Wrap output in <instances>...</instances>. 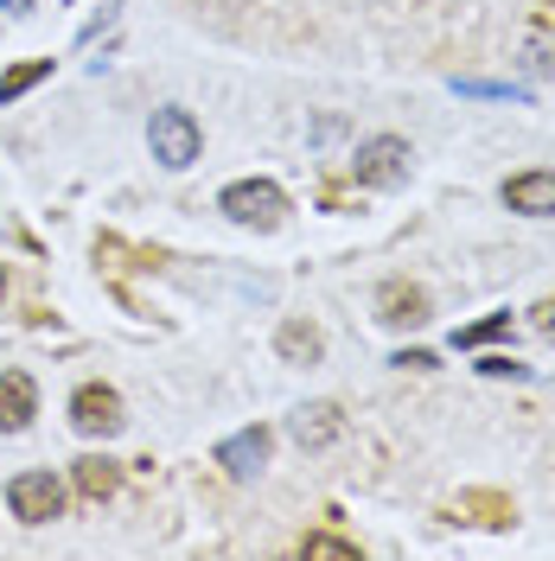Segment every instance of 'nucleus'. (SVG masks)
<instances>
[{
    "label": "nucleus",
    "mask_w": 555,
    "mask_h": 561,
    "mask_svg": "<svg viewBox=\"0 0 555 561\" xmlns=\"http://www.w3.org/2000/svg\"><path fill=\"white\" fill-rule=\"evenodd\" d=\"M65 479L58 472H45V466H33V472H13L7 479V511L20 517L26 529H38V524H58L65 517Z\"/></svg>",
    "instance_id": "1"
},
{
    "label": "nucleus",
    "mask_w": 555,
    "mask_h": 561,
    "mask_svg": "<svg viewBox=\"0 0 555 561\" xmlns=\"http://www.w3.org/2000/svg\"><path fill=\"white\" fill-rule=\"evenodd\" d=\"M217 210H224L230 224H243V230H281L287 192H281L275 179H237V185H224Z\"/></svg>",
    "instance_id": "2"
},
{
    "label": "nucleus",
    "mask_w": 555,
    "mask_h": 561,
    "mask_svg": "<svg viewBox=\"0 0 555 561\" xmlns=\"http://www.w3.org/2000/svg\"><path fill=\"white\" fill-rule=\"evenodd\" d=\"M147 147H154V160H160V167H173V173H185V167L199 160V147H205V135H199L192 108H154V122H147Z\"/></svg>",
    "instance_id": "3"
},
{
    "label": "nucleus",
    "mask_w": 555,
    "mask_h": 561,
    "mask_svg": "<svg viewBox=\"0 0 555 561\" xmlns=\"http://www.w3.org/2000/svg\"><path fill=\"white\" fill-rule=\"evenodd\" d=\"M409 140L396 135H371L358 147V160H351V179H364V185H377V192H396V185H409Z\"/></svg>",
    "instance_id": "4"
},
{
    "label": "nucleus",
    "mask_w": 555,
    "mask_h": 561,
    "mask_svg": "<svg viewBox=\"0 0 555 561\" xmlns=\"http://www.w3.org/2000/svg\"><path fill=\"white\" fill-rule=\"evenodd\" d=\"M122 396L109 383H83L70 396V427L83 434V440H109V434H122Z\"/></svg>",
    "instance_id": "5"
},
{
    "label": "nucleus",
    "mask_w": 555,
    "mask_h": 561,
    "mask_svg": "<svg viewBox=\"0 0 555 561\" xmlns=\"http://www.w3.org/2000/svg\"><path fill=\"white\" fill-rule=\"evenodd\" d=\"M269 454H275V434L256 421V427H243V434H230L224 447H217V466L230 472V479H256L262 466H269Z\"/></svg>",
    "instance_id": "6"
},
{
    "label": "nucleus",
    "mask_w": 555,
    "mask_h": 561,
    "mask_svg": "<svg viewBox=\"0 0 555 561\" xmlns=\"http://www.w3.org/2000/svg\"><path fill=\"white\" fill-rule=\"evenodd\" d=\"M38 415V383L26 370H0V434H26Z\"/></svg>",
    "instance_id": "7"
},
{
    "label": "nucleus",
    "mask_w": 555,
    "mask_h": 561,
    "mask_svg": "<svg viewBox=\"0 0 555 561\" xmlns=\"http://www.w3.org/2000/svg\"><path fill=\"white\" fill-rule=\"evenodd\" d=\"M498 198H505L511 210H523V217H555V173H543V167H530V173H511Z\"/></svg>",
    "instance_id": "8"
},
{
    "label": "nucleus",
    "mask_w": 555,
    "mask_h": 561,
    "mask_svg": "<svg viewBox=\"0 0 555 561\" xmlns=\"http://www.w3.org/2000/svg\"><path fill=\"white\" fill-rule=\"evenodd\" d=\"M453 524L511 529V524H518V504H511L505 491H460V497H453Z\"/></svg>",
    "instance_id": "9"
},
{
    "label": "nucleus",
    "mask_w": 555,
    "mask_h": 561,
    "mask_svg": "<svg viewBox=\"0 0 555 561\" xmlns=\"http://www.w3.org/2000/svg\"><path fill=\"white\" fill-rule=\"evenodd\" d=\"M377 319L383 325H421V319H428V287H416V280H383Z\"/></svg>",
    "instance_id": "10"
},
{
    "label": "nucleus",
    "mask_w": 555,
    "mask_h": 561,
    "mask_svg": "<svg viewBox=\"0 0 555 561\" xmlns=\"http://www.w3.org/2000/svg\"><path fill=\"white\" fill-rule=\"evenodd\" d=\"M115 485H122V466H115L109 454H83L77 466H70V491H77V497H90V504L115 497Z\"/></svg>",
    "instance_id": "11"
},
{
    "label": "nucleus",
    "mask_w": 555,
    "mask_h": 561,
    "mask_svg": "<svg viewBox=\"0 0 555 561\" xmlns=\"http://www.w3.org/2000/svg\"><path fill=\"white\" fill-rule=\"evenodd\" d=\"M339 434H346L339 402H307V409H294V440H301V447H332Z\"/></svg>",
    "instance_id": "12"
},
{
    "label": "nucleus",
    "mask_w": 555,
    "mask_h": 561,
    "mask_svg": "<svg viewBox=\"0 0 555 561\" xmlns=\"http://www.w3.org/2000/svg\"><path fill=\"white\" fill-rule=\"evenodd\" d=\"M275 351L287 357V364H319L326 339H319V325H313V319H287V325L275 332Z\"/></svg>",
    "instance_id": "13"
},
{
    "label": "nucleus",
    "mask_w": 555,
    "mask_h": 561,
    "mask_svg": "<svg viewBox=\"0 0 555 561\" xmlns=\"http://www.w3.org/2000/svg\"><path fill=\"white\" fill-rule=\"evenodd\" d=\"M45 77H52V58H26V65L0 70V103H20L33 83H45Z\"/></svg>",
    "instance_id": "14"
},
{
    "label": "nucleus",
    "mask_w": 555,
    "mask_h": 561,
    "mask_svg": "<svg viewBox=\"0 0 555 561\" xmlns=\"http://www.w3.org/2000/svg\"><path fill=\"white\" fill-rule=\"evenodd\" d=\"M301 556L307 561H358V542L332 536V529H313V536H301Z\"/></svg>",
    "instance_id": "15"
},
{
    "label": "nucleus",
    "mask_w": 555,
    "mask_h": 561,
    "mask_svg": "<svg viewBox=\"0 0 555 561\" xmlns=\"http://www.w3.org/2000/svg\"><path fill=\"white\" fill-rule=\"evenodd\" d=\"M505 332H511V313H491V319H479V325H460V332H453V345L473 351V345H491V339H505Z\"/></svg>",
    "instance_id": "16"
},
{
    "label": "nucleus",
    "mask_w": 555,
    "mask_h": 561,
    "mask_svg": "<svg viewBox=\"0 0 555 561\" xmlns=\"http://www.w3.org/2000/svg\"><path fill=\"white\" fill-rule=\"evenodd\" d=\"M460 96H511V103H523L518 83H460Z\"/></svg>",
    "instance_id": "17"
},
{
    "label": "nucleus",
    "mask_w": 555,
    "mask_h": 561,
    "mask_svg": "<svg viewBox=\"0 0 555 561\" xmlns=\"http://www.w3.org/2000/svg\"><path fill=\"white\" fill-rule=\"evenodd\" d=\"M479 370H486V377H511V383H523V377H530V364H511V357H486Z\"/></svg>",
    "instance_id": "18"
},
{
    "label": "nucleus",
    "mask_w": 555,
    "mask_h": 561,
    "mask_svg": "<svg viewBox=\"0 0 555 561\" xmlns=\"http://www.w3.org/2000/svg\"><path fill=\"white\" fill-rule=\"evenodd\" d=\"M530 319H536V332H543V339H555V294H550V300H536Z\"/></svg>",
    "instance_id": "19"
},
{
    "label": "nucleus",
    "mask_w": 555,
    "mask_h": 561,
    "mask_svg": "<svg viewBox=\"0 0 555 561\" xmlns=\"http://www.w3.org/2000/svg\"><path fill=\"white\" fill-rule=\"evenodd\" d=\"M403 370H434V351H396Z\"/></svg>",
    "instance_id": "20"
},
{
    "label": "nucleus",
    "mask_w": 555,
    "mask_h": 561,
    "mask_svg": "<svg viewBox=\"0 0 555 561\" xmlns=\"http://www.w3.org/2000/svg\"><path fill=\"white\" fill-rule=\"evenodd\" d=\"M319 205H326V210H346L351 192H346V185H319Z\"/></svg>",
    "instance_id": "21"
},
{
    "label": "nucleus",
    "mask_w": 555,
    "mask_h": 561,
    "mask_svg": "<svg viewBox=\"0 0 555 561\" xmlns=\"http://www.w3.org/2000/svg\"><path fill=\"white\" fill-rule=\"evenodd\" d=\"M0 7H7V13H33V0H0Z\"/></svg>",
    "instance_id": "22"
},
{
    "label": "nucleus",
    "mask_w": 555,
    "mask_h": 561,
    "mask_svg": "<svg viewBox=\"0 0 555 561\" xmlns=\"http://www.w3.org/2000/svg\"><path fill=\"white\" fill-rule=\"evenodd\" d=\"M0 294H7V268H0Z\"/></svg>",
    "instance_id": "23"
}]
</instances>
